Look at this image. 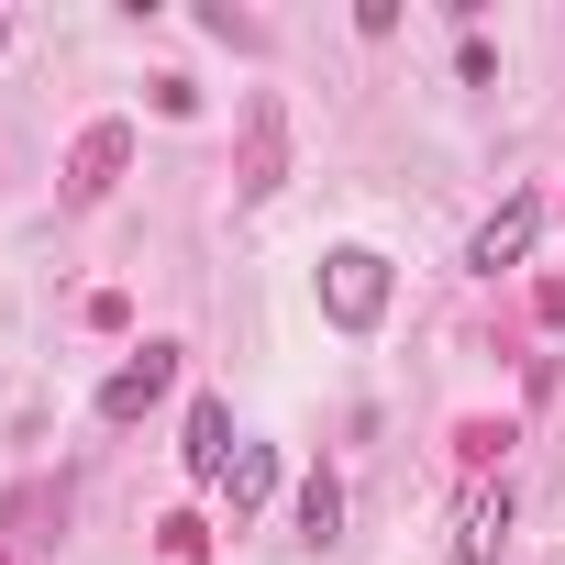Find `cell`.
Returning a JSON list of instances; mask_svg holds the SVG:
<instances>
[{
    "label": "cell",
    "mask_w": 565,
    "mask_h": 565,
    "mask_svg": "<svg viewBox=\"0 0 565 565\" xmlns=\"http://www.w3.org/2000/svg\"><path fill=\"white\" fill-rule=\"evenodd\" d=\"M377 311H388V255L377 244H333L322 255V322L333 333H377Z\"/></svg>",
    "instance_id": "obj_1"
},
{
    "label": "cell",
    "mask_w": 565,
    "mask_h": 565,
    "mask_svg": "<svg viewBox=\"0 0 565 565\" xmlns=\"http://www.w3.org/2000/svg\"><path fill=\"white\" fill-rule=\"evenodd\" d=\"M244 200H277L289 189V111H277V89H244Z\"/></svg>",
    "instance_id": "obj_2"
},
{
    "label": "cell",
    "mask_w": 565,
    "mask_h": 565,
    "mask_svg": "<svg viewBox=\"0 0 565 565\" xmlns=\"http://www.w3.org/2000/svg\"><path fill=\"white\" fill-rule=\"evenodd\" d=\"M167 388H178V344H145V355H122V366L100 377V422H145Z\"/></svg>",
    "instance_id": "obj_3"
},
{
    "label": "cell",
    "mask_w": 565,
    "mask_h": 565,
    "mask_svg": "<svg viewBox=\"0 0 565 565\" xmlns=\"http://www.w3.org/2000/svg\"><path fill=\"white\" fill-rule=\"evenodd\" d=\"M134 167V122H89L78 145H67V200L89 211V200H111V178Z\"/></svg>",
    "instance_id": "obj_4"
},
{
    "label": "cell",
    "mask_w": 565,
    "mask_h": 565,
    "mask_svg": "<svg viewBox=\"0 0 565 565\" xmlns=\"http://www.w3.org/2000/svg\"><path fill=\"white\" fill-rule=\"evenodd\" d=\"M499 543H510V477H477L455 499V565H499Z\"/></svg>",
    "instance_id": "obj_5"
},
{
    "label": "cell",
    "mask_w": 565,
    "mask_h": 565,
    "mask_svg": "<svg viewBox=\"0 0 565 565\" xmlns=\"http://www.w3.org/2000/svg\"><path fill=\"white\" fill-rule=\"evenodd\" d=\"M532 233H543V200L521 189V200H499V211L477 222V244H466V266H477V277H499V266H521V255H532Z\"/></svg>",
    "instance_id": "obj_6"
},
{
    "label": "cell",
    "mask_w": 565,
    "mask_h": 565,
    "mask_svg": "<svg viewBox=\"0 0 565 565\" xmlns=\"http://www.w3.org/2000/svg\"><path fill=\"white\" fill-rule=\"evenodd\" d=\"M178 455H189V477H211V488H222V477H233V455H244V444H233V411H222V399H189V444H178Z\"/></svg>",
    "instance_id": "obj_7"
},
{
    "label": "cell",
    "mask_w": 565,
    "mask_h": 565,
    "mask_svg": "<svg viewBox=\"0 0 565 565\" xmlns=\"http://www.w3.org/2000/svg\"><path fill=\"white\" fill-rule=\"evenodd\" d=\"M222 499H233V521H255V510L277 499V444H244L233 477H222Z\"/></svg>",
    "instance_id": "obj_8"
},
{
    "label": "cell",
    "mask_w": 565,
    "mask_h": 565,
    "mask_svg": "<svg viewBox=\"0 0 565 565\" xmlns=\"http://www.w3.org/2000/svg\"><path fill=\"white\" fill-rule=\"evenodd\" d=\"M333 532H344V477L311 466V477H300V543H333Z\"/></svg>",
    "instance_id": "obj_9"
},
{
    "label": "cell",
    "mask_w": 565,
    "mask_h": 565,
    "mask_svg": "<svg viewBox=\"0 0 565 565\" xmlns=\"http://www.w3.org/2000/svg\"><path fill=\"white\" fill-rule=\"evenodd\" d=\"M156 543H167V565H200V554H211V521H200V510H167Z\"/></svg>",
    "instance_id": "obj_10"
},
{
    "label": "cell",
    "mask_w": 565,
    "mask_h": 565,
    "mask_svg": "<svg viewBox=\"0 0 565 565\" xmlns=\"http://www.w3.org/2000/svg\"><path fill=\"white\" fill-rule=\"evenodd\" d=\"M455 444H466V466H477V477H488V466H499V444H510V422H466V433H455Z\"/></svg>",
    "instance_id": "obj_11"
},
{
    "label": "cell",
    "mask_w": 565,
    "mask_h": 565,
    "mask_svg": "<svg viewBox=\"0 0 565 565\" xmlns=\"http://www.w3.org/2000/svg\"><path fill=\"white\" fill-rule=\"evenodd\" d=\"M0 45H12V23H0Z\"/></svg>",
    "instance_id": "obj_12"
}]
</instances>
